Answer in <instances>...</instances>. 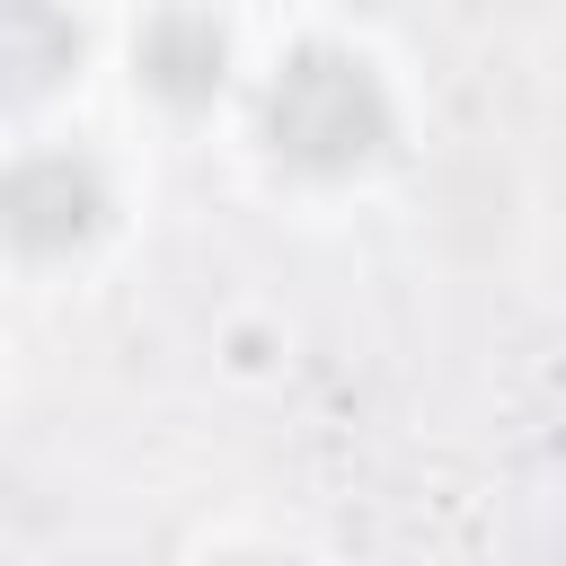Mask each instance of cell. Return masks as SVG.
I'll return each instance as SVG.
<instances>
[{
    "instance_id": "5",
    "label": "cell",
    "mask_w": 566,
    "mask_h": 566,
    "mask_svg": "<svg viewBox=\"0 0 566 566\" xmlns=\"http://www.w3.org/2000/svg\"><path fill=\"white\" fill-rule=\"evenodd\" d=\"M239 566H283V557H239Z\"/></svg>"
},
{
    "instance_id": "4",
    "label": "cell",
    "mask_w": 566,
    "mask_h": 566,
    "mask_svg": "<svg viewBox=\"0 0 566 566\" xmlns=\"http://www.w3.org/2000/svg\"><path fill=\"white\" fill-rule=\"evenodd\" d=\"M80 62V27L44 0H0V106H27L44 88H62V71Z\"/></svg>"
},
{
    "instance_id": "1",
    "label": "cell",
    "mask_w": 566,
    "mask_h": 566,
    "mask_svg": "<svg viewBox=\"0 0 566 566\" xmlns=\"http://www.w3.org/2000/svg\"><path fill=\"white\" fill-rule=\"evenodd\" d=\"M265 142L301 177H354L389 150V88L363 53L301 44L265 88Z\"/></svg>"
},
{
    "instance_id": "2",
    "label": "cell",
    "mask_w": 566,
    "mask_h": 566,
    "mask_svg": "<svg viewBox=\"0 0 566 566\" xmlns=\"http://www.w3.org/2000/svg\"><path fill=\"white\" fill-rule=\"evenodd\" d=\"M115 195L97 177V159L80 150H27L9 177H0V239L18 256H71L106 230Z\"/></svg>"
},
{
    "instance_id": "3",
    "label": "cell",
    "mask_w": 566,
    "mask_h": 566,
    "mask_svg": "<svg viewBox=\"0 0 566 566\" xmlns=\"http://www.w3.org/2000/svg\"><path fill=\"white\" fill-rule=\"evenodd\" d=\"M133 62H142V80H150L168 106H203V97L221 88V71H230V35H221L203 9H168V18L142 27Z\"/></svg>"
}]
</instances>
